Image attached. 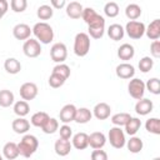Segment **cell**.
Returning <instances> with one entry per match:
<instances>
[{
    "mask_svg": "<svg viewBox=\"0 0 160 160\" xmlns=\"http://www.w3.org/2000/svg\"><path fill=\"white\" fill-rule=\"evenodd\" d=\"M31 29L28 24H16L14 28H12V35L16 40H28L30 39V35H31Z\"/></svg>",
    "mask_w": 160,
    "mask_h": 160,
    "instance_id": "cell-14",
    "label": "cell"
},
{
    "mask_svg": "<svg viewBox=\"0 0 160 160\" xmlns=\"http://www.w3.org/2000/svg\"><path fill=\"white\" fill-rule=\"evenodd\" d=\"M71 148H72V145H71L70 140H65V139H61V138H59L54 144V150L59 156L69 155L70 151H71Z\"/></svg>",
    "mask_w": 160,
    "mask_h": 160,
    "instance_id": "cell-17",
    "label": "cell"
},
{
    "mask_svg": "<svg viewBox=\"0 0 160 160\" xmlns=\"http://www.w3.org/2000/svg\"><path fill=\"white\" fill-rule=\"evenodd\" d=\"M145 90H149L154 95L160 94V81L158 78H151L145 82Z\"/></svg>",
    "mask_w": 160,
    "mask_h": 160,
    "instance_id": "cell-38",
    "label": "cell"
},
{
    "mask_svg": "<svg viewBox=\"0 0 160 160\" xmlns=\"http://www.w3.org/2000/svg\"><path fill=\"white\" fill-rule=\"evenodd\" d=\"M152 160H160V158H154Z\"/></svg>",
    "mask_w": 160,
    "mask_h": 160,
    "instance_id": "cell-50",
    "label": "cell"
},
{
    "mask_svg": "<svg viewBox=\"0 0 160 160\" xmlns=\"http://www.w3.org/2000/svg\"><path fill=\"white\" fill-rule=\"evenodd\" d=\"M0 160H4V159H2V156H1V155H0Z\"/></svg>",
    "mask_w": 160,
    "mask_h": 160,
    "instance_id": "cell-51",
    "label": "cell"
},
{
    "mask_svg": "<svg viewBox=\"0 0 160 160\" xmlns=\"http://www.w3.org/2000/svg\"><path fill=\"white\" fill-rule=\"evenodd\" d=\"M105 32V19L100 15L94 22L88 25V35L92 39H101Z\"/></svg>",
    "mask_w": 160,
    "mask_h": 160,
    "instance_id": "cell-8",
    "label": "cell"
},
{
    "mask_svg": "<svg viewBox=\"0 0 160 160\" xmlns=\"http://www.w3.org/2000/svg\"><path fill=\"white\" fill-rule=\"evenodd\" d=\"M108 35L111 40L114 41H119L124 38L125 35V30L124 28L120 25V24H111L109 28H108Z\"/></svg>",
    "mask_w": 160,
    "mask_h": 160,
    "instance_id": "cell-24",
    "label": "cell"
},
{
    "mask_svg": "<svg viewBox=\"0 0 160 160\" xmlns=\"http://www.w3.org/2000/svg\"><path fill=\"white\" fill-rule=\"evenodd\" d=\"M75 114H76V106L72 104H66L61 108V110L59 112V119L61 122L69 124V122L74 121Z\"/></svg>",
    "mask_w": 160,
    "mask_h": 160,
    "instance_id": "cell-11",
    "label": "cell"
},
{
    "mask_svg": "<svg viewBox=\"0 0 160 160\" xmlns=\"http://www.w3.org/2000/svg\"><path fill=\"white\" fill-rule=\"evenodd\" d=\"M150 54L155 59L160 58V40H154L150 44Z\"/></svg>",
    "mask_w": 160,
    "mask_h": 160,
    "instance_id": "cell-45",
    "label": "cell"
},
{
    "mask_svg": "<svg viewBox=\"0 0 160 160\" xmlns=\"http://www.w3.org/2000/svg\"><path fill=\"white\" fill-rule=\"evenodd\" d=\"M145 129L148 132L154 135H160V119L158 118H150L145 122Z\"/></svg>",
    "mask_w": 160,
    "mask_h": 160,
    "instance_id": "cell-34",
    "label": "cell"
},
{
    "mask_svg": "<svg viewBox=\"0 0 160 160\" xmlns=\"http://www.w3.org/2000/svg\"><path fill=\"white\" fill-rule=\"evenodd\" d=\"M88 141H89V145L96 150V149H102L104 145L106 144V136L104 132L101 131H94L91 132L89 136H88Z\"/></svg>",
    "mask_w": 160,
    "mask_h": 160,
    "instance_id": "cell-13",
    "label": "cell"
},
{
    "mask_svg": "<svg viewBox=\"0 0 160 160\" xmlns=\"http://www.w3.org/2000/svg\"><path fill=\"white\" fill-rule=\"evenodd\" d=\"M145 35L152 41L159 40V38H160V19L152 20L148 25V28H145Z\"/></svg>",
    "mask_w": 160,
    "mask_h": 160,
    "instance_id": "cell-18",
    "label": "cell"
},
{
    "mask_svg": "<svg viewBox=\"0 0 160 160\" xmlns=\"http://www.w3.org/2000/svg\"><path fill=\"white\" fill-rule=\"evenodd\" d=\"M50 6L55 9H62L64 6H66V1L65 0H51Z\"/></svg>",
    "mask_w": 160,
    "mask_h": 160,
    "instance_id": "cell-47",
    "label": "cell"
},
{
    "mask_svg": "<svg viewBox=\"0 0 160 160\" xmlns=\"http://www.w3.org/2000/svg\"><path fill=\"white\" fill-rule=\"evenodd\" d=\"M19 92H20V96H21L22 100L30 101V100H34L38 96L39 89H38V85L35 82H24L20 86Z\"/></svg>",
    "mask_w": 160,
    "mask_h": 160,
    "instance_id": "cell-10",
    "label": "cell"
},
{
    "mask_svg": "<svg viewBox=\"0 0 160 160\" xmlns=\"http://www.w3.org/2000/svg\"><path fill=\"white\" fill-rule=\"evenodd\" d=\"M111 112V108L109 104L106 102H98L94 109H92V115L98 119V120H105L110 116Z\"/></svg>",
    "mask_w": 160,
    "mask_h": 160,
    "instance_id": "cell-16",
    "label": "cell"
},
{
    "mask_svg": "<svg viewBox=\"0 0 160 160\" xmlns=\"http://www.w3.org/2000/svg\"><path fill=\"white\" fill-rule=\"evenodd\" d=\"M90 50V36L86 32H78L74 39V52L76 56H86Z\"/></svg>",
    "mask_w": 160,
    "mask_h": 160,
    "instance_id": "cell-3",
    "label": "cell"
},
{
    "mask_svg": "<svg viewBox=\"0 0 160 160\" xmlns=\"http://www.w3.org/2000/svg\"><path fill=\"white\" fill-rule=\"evenodd\" d=\"M4 15H5V14H4V12H2V11H1V10H0V19H1V18H2V16H4Z\"/></svg>",
    "mask_w": 160,
    "mask_h": 160,
    "instance_id": "cell-49",
    "label": "cell"
},
{
    "mask_svg": "<svg viewBox=\"0 0 160 160\" xmlns=\"http://www.w3.org/2000/svg\"><path fill=\"white\" fill-rule=\"evenodd\" d=\"M154 66V60L150 56H144L139 61V69L141 72H149Z\"/></svg>",
    "mask_w": 160,
    "mask_h": 160,
    "instance_id": "cell-41",
    "label": "cell"
},
{
    "mask_svg": "<svg viewBox=\"0 0 160 160\" xmlns=\"http://www.w3.org/2000/svg\"><path fill=\"white\" fill-rule=\"evenodd\" d=\"M91 118H92V112L88 108H79V109H76L74 121L78 124H86L91 120Z\"/></svg>",
    "mask_w": 160,
    "mask_h": 160,
    "instance_id": "cell-27",
    "label": "cell"
},
{
    "mask_svg": "<svg viewBox=\"0 0 160 160\" xmlns=\"http://www.w3.org/2000/svg\"><path fill=\"white\" fill-rule=\"evenodd\" d=\"M90 158L91 160H108V154L101 149H96V150H92Z\"/></svg>",
    "mask_w": 160,
    "mask_h": 160,
    "instance_id": "cell-46",
    "label": "cell"
},
{
    "mask_svg": "<svg viewBox=\"0 0 160 160\" xmlns=\"http://www.w3.org/2000/svg\"><path fill=\"white\" fill-rule=\"evenodd\" d=\"M59 132H60V138L65 140H70V138L72 136V129L68 124H64L62 126H60Z\"/></svg>",
    "mask_w": 160,
    "mask_h": 160,
    "instance_id": "cell-44",
    "label": "cell"
},
{
    "mask_svg": "<svg viewBox=\"0 0 160 160\" xmlns=\"http://www.w3.org/2000/svg\"><path fill=\"white\" fill-rule=\"evenodd\" d=\"M26 6H28L26 0H11L10 1V8L14 12H22L25 11Z\"/></svg>",
    "mask_w": 160,
    "mask_h": 160,
    "instance_id": "cell-42",
    "label": "cell"
},
{
    "mask_svg": "<svg viewBox=\"0 0 160 160\" xmlns=\"http://www.w3.org/2000/svg\"><path fill=\"white\" fill-rule=\"evenodd\" d=\"M52 14H54V9L50 6V5H40L36 10V15L40 20H49L52 18Z\"/></svg>",
    "mask_w": 160,
    "mask_h": 160,
    "instance_id": "cell-35",
    "label": "cell"
},
{
    "mask_svg": "<svg viewBox=\"0 0 160 160\" xmlns=\"http://www.w3.org/2000/svg\"><path fill=\"white\" fill-rule=\"evenodd\" d=\"M41 130L45 134H54L59 130V120L55 118H49V120L45 122V125L41 128Z\"/></svg>",
    "mask_w": 160,
    "mask_h": 160,
    "instance_id": "cell-37",
    "label": "cell"
},
{
    "mask_svg": "<svg viewBox=\"0 0 160 160\" xmlns=\"http://www.w3.org/2000/svg\"><path fill=\"white\" fill-rule=\"evenodd\" d=\"M145 25L144 22L141 21H138V20H131V21H128L124 30L125 32L128 34V36L130 39H134V40H139L144 36L145 34Z\"/></svg>",
    "mask_w": 160,
    "mask_h": 160,
    "instance_id": "cell-5",
    "label": "cell"
},
{
    "mask_svg": "<svg viewBox=\"0 0 160 160\" xmlns=\"http://www.w3.org/2000/svg\"><path fill=\"white\" fill-rule=\"evenodd\" d=\"M49 115L45 111H38L35 114H32L31 119H30V124L36 126V128H42L45 125V122L49 120Z\"/></svg>",
    "mask_w": 160,
    "mask_h": 160,
    "instance_id": "cell-29",
    "label": "cell"
},
{
    "mask_svg": "<svg viewBox=\"0 0 160 160\" xmlns=\"http://www.w3.org/2000/svg\"><path fill=\"white\" fill-rule=\"evenodd\" d=\"M35 39L40 42V44H50L54 39V30L52 28L45 22V21H40V22H36L32 29H31Z\"/></svg>",
    "mask_w": 160,
    "mask_h": 160,
    "instance_id": "cell-1",
    "label": "cell"
},
{
    "mask_svg": "<svg viewBox=\"0 0 160 160\" xmlns=\"http://www.w3.org/2000/svg\"><path fill=\"white\" fill-rule=\"evenodd\" d=\"M38 148H39V140L35 135L31 134H25L20 140V142L18 144L19 155L24 158H30L38 150Z\"/></svg>",
    "mask_w": 160,
    "mask_h": 160,
    "instance_id": "cell-2",
    "label": "cell"
},
{
    "mask_svg": "<svg viewBox=\"0 0 160 160\" xmlns=\"http://www.w3.org/2000/svg\"><path fill=\"white\" fill-rule=\"evenodd\" d=\"M135 55V49L131 44H121L118 49V56L120 60H124V61H128V60H131Z\"/></svg>",
    "mask_w": 160,
    "mask_h": 160,
    "instance_id": "cell-19",
    "label": "cell"
},
{
    "mask_svg": "<svg viewBox=\"0 0 160 160\" xmlns=\"http://www.w3.org/2000/svg\"><path fill=\"white\" fill-rule=\"evenodd\" d=\"M100 15L92 9V8H85L82 10V14H81V18L82 20L86 22V25H90L91 22H94Z\"/></svg>",
    "mask_w": 160,
    "mask_h": 160,
    "instance_id": "cell-36",
    "label": "cell"
},
{
    "mask_svg": "<svg viewBox=\"0 0 160 160\" xmlns=\"http://www.w3.org/2000/svg\"><path fill=\"white\" fill-rule=\"evenodd\" d=\"M14 94L12 91L8 90V89H2L0 90V106L1 108H10L14 104Z\"/></svg>",
    "mask_w": 160,
    "mask_h": 160,
    "instance_id": "cell-28",
    "label": "cell"
},
{
    "mask_svg": "<svg viewBox=\"0 0 160 160\" xmlns=\"http://www.w3.org/2000/svg\"><path fill=\"white\" fill-rule=\"evenodd\" d=\"M82 10H84L82 5L78 1H71V2L66 4V15L70 19H80Z\"/></svg>",
    "mask_w": 160,
    "mask_h": 160,
    "instance_id": "cell-20",
    "label": "cell"
},
{
    "mask_svg": "<svg viewBox=\"0 0 160 160\" xmlns=\"http://www.w3.org/2000/svg\"><path fill=\"white\" fill-rule=\"evenodd\" d=\"M11 128L16 134H26L30 129V122L25 118H16L15 120H12Z\"/></svg>",
    "mask_w": 160,
    "mask_h": 160,
    "instance_id": "cell-23",
    "label": "cell"
},
{
    "mask_svg": "<svg viewBox=\"0 0 160 160\" xmlns=\"http://www.w3.org/2000/svg\"><path fill=\"white\" fill-rule=\"evenodd\" d=\"M50 58L56 64H64L68 58V48L64 42H55L50 49Z\"/></svg>",
    "mask_w": 160,
    "mask_h": 160,
    "instance_id": "cell-7",
    "label": "cell"
},
{
    "mask_svg": "<svg viewBox=\"0 0 160 160\" xmlns=\"http://www.w3.org/2000/svg\"><path fill=\"white\" fill-rule=\"evenodd\" d=\"M130 119H131V115L129 112H118L111 116L110 121L114 124V126L121 128V126H125Z\"/></svg>",
    "mask_w": 160,
    "mask_h": 160,
    "instance_id": "cell-32",
    "label": "cell"
},
{
    "mask_svg": "<svg viewBox=\"0 0 160 160\" xmlns=\"http://www.w3.org/2000/svg\"><path fill=\"white\" fill-rule=\"evenodd\" d=\"M22 51L28 58H38L41 54V45L36 39H28L22 45Z\"/></svg>",
    "mask_w": 160,
    "mask_h": 160,
    "instance_id": "cell-9",
    "label": "cell"
},
{
    "mask_svg": "<svg viewBox=\"0 0 160 160\" xmlns=\"http://www.w3.org/2000/svg\"><path fill=\"white\" fill-rule=\"evenodd\" d=\"M65 81H66L65 79H62L61 76H59V75H56L54 72H51V75L49 76V85L51 88H54V89H58V88L62 86L65 84Z\"/></svg>",
    "mask_w": 160,
    "mask_h": 160,
    "instance_id": "cell-43",
    "label": "cell"
},
{
    "mask_svg": "<svg viewBox=\"0 0 160 160\" xmlns=\"http://www.w3.org/2000/svg\"><path fill=\"white\" fill-rule=\"evenodd\" d=\"M126 148H128V150L130 151V152H132V154H138V152H140L141 150H142V148H144V142H142V140L139 138V136H130V139L129 140H126Z\"/></svg>",
    "mask_w": 160,
    "mask_h": 160,
    "instance_id": "cell-25",
    "label": "cell"
},
{
    "mask_svg": "<svg viewBox=\"0 0 160 160\" xmlns=\"http://www.w3.org/2000/svg\"><path fill=\"white\" fill-rule=\"evenodd\" d=\"M154 109V104L150 99H140L138 100V102L135 104V111L138 115H141V116H145L148 114H150Z\"/></svg>",
    "mask_w": 160,
    "mask_h": 160,
    "instance_id": "cell-15",
    "label": "cell"
},
{
    "mask_svg": "<svg viewBox=\"0 0 160 160\" xmlns=\"http://www.w3.org/2000/svg\"><path fill=\"white\" fill-rule=\"evenodd\" d=\"M52 72L56 74V75H59V76H61L62 79L68 80V78L70 76V72L71 71H70V68L66 64H56L54 66V69H52Z\"/></svg>",
    "mask_w": 160,
    "mask_h": 160,
    "instance_id": "cell-40",
    "label": "cell"
},
{
    "mask_svg": "<svg viewBox=\"0 0 160 160\" xmlns=\"http://www.w3.org/2000/svg\"><path fill=\"white\" fill-rule=\"evenodd\" d=\"M141 12H142V10L138 4H129L125 8V15L128 19H130V21L139 19L141 16Z\"/></svg>",
    "mask_w": 160,
    "mask_h": 160,
    "instance_id": "cell-33",
    "label": "cell"
},
{
    "mask_svg": "<svg viewBox=\"0 0 160 160\" xmlns=\"http://www.w3.org/2000/svg\"><path fill=\"white\" fill-rule=\"evenodd\" d=\"M30 111V106L28 101L25 100H19L14 102V112L18 115V118H25Z\"/></svg>",
    "mask_w": 160,
    "mask_h": 160,
    "instance_id": "cell-31",
    "label": "cell"
},
{
    "mask_svg": "<svg viewBox=\"0 0 160 160\" xmlns=\"http://www.w3.org/2000/svg\"><path fill=\"white\" fill-rule=\"evenodd\" d=\"M2 155L5 159L8 160H15L19 156V149H18V144L14 141H9L4 145L2 148Z\"/></svg>",
    "mask_w": 160,
    "mask_h": 160,
    "instance_id": "cell-22",
    "label": "cell"
},
{
    "mask_svg": "<svg viewBox=\"0 0 160 160\" xmlns=\"http://www.w3.org/2000/svg\"><path fill=\"white\" fill-rule=\"evenodd\" d=\"M8 9H9V2H8L6 0H0V10H1L4 14H6Z\"/></svg>",
    "mask_w": 160,
    "mask_h": 160,
    "instance_id": "cell-48",
    "label": "cell"
},
{
    "mask_svg": "<svg viewBox=\"0 0 160 160\" xmlns=\"http://www.w3.org/2000/svg\"><path fill=\"white\" fill-rule=\"evenodd\" d=\"M116 76L120 78V79H124V80H128V79H132L134 75H135V68L129 64V62H121L116 66Z\"/></svg>",
    "mask_w": 160,
    "mask_h": 160,
    "instance_id": "cell-12",
    "label": "cell"
},
{
    "mask_svg": "<svg viewBox=\"0 0 160 160\" xmlns=\"http://www.w3.org/2000/svg\"><path fill=\"white\" fill-rule=\"evenodd\" d=\"M128 91L132 99L140 100L144 98L145 94V82L141 79L132 78L128 84Z\"/></svg>",
    "mask_w": 160,
    "mask_h": 160,
    "instance_id": "cell-6",
    "label": "cell"
},
{
    "mask_svg": "<svg viewBox=\"0 0 160 160\" xmlns=\"http://www.w3.org/2000/svg\"><path fill=\"white\" fill-rule=\"evenodd\" d=\"M106 140H109L110 145H111L114 149H122V148L125 146V144H126L125 132H124V130H121V128H119V126H112V128H110Z\"/></svg>",
    "mask_w": 160,
    "mask_h": 160,
    "instance_id": "cell-4",
    "label": "cell"
},
{
    "mask_svg": "<svg viewBox=\"0 0 160 160\" xmlns=\"http://www.w3.org/2000/svg\"><path fill=\"white\" fill-rule=\"evenodd\" d=\"M88 134L86 132H76L72 136L71 140V145L76 149V150H84L89 146V141H88Z\"/></svg>",
    "mask_w": 160,
    "mask_h": 160,
    "instance_id": "cell-21",
    "label": "cell"
},
{
    "mask_svg": "<svg viewBox=\"0 0 160 160\" xmlns=\"http://www.w3.org/2000/svg\"><path fill=\"white\" fill-rule=\"evenodd\" d=\"M4 69H5L6 72H9V74H11V75H15V74L20 72V70H21V64H20V61H19L18 59H15V58H8V59L5 60V62H4Z\"/></svg>",
    "mask_w": 160,
    "mask_h": 160,
    "instance_id": "cell-26",
    "label": "cell"
},
{
    "mask_svg": "<svg viewBox=\"0 0 160 160\" xmlns=\"http://www.w3.org/2000/svg\"><path fill=\"white\" fill-rule=\"evenodd\" d=\"M141 128V120L139 118H132L128 121V124L125 125V132L130 136H134Z\"/></svg>",
    "mask_w": 160,
    "mask_h": 160,
    "instance_id": "cell-30",
    "label": "cell"
},
{
    "mask_svg": "<svg viewBox=\"0 0 160 160\" xmlns=\"http://www.w3.org/2000/svg\"><path fill=\"white\" fill-rule=\"evenodd\" d=\"M119 11H120L119 5H118L115 1H109V2H106L105 6H104V12H105V15L109 16V18H115V16H118V15H119Z\"/></svg>",
    "mask_w": 160,
    "mask_h": 160,
    "instance_id": "cell-39",
    "label": "cell"
}]
</instances>
